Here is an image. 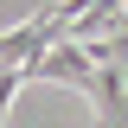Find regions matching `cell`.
I'll return each instance as SVG.
<instances>
[{
	"mask_svg": "<svg viewBox=\"0 0 128 128\" xmlns=\"http://www.w3.org/2000/svg\"><path fill=\"white\" fill-rule=\"evenodd\" d=\"M83 96L96 102L102 128H128V70H122V64H96L90 83H83Z\"/></svg>",
	"mask_w": 128,
	"mask_h": 128,
	"instance_id": "obj_1",
	"label": "cell"
}]
</instances>
